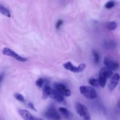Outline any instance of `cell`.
Instances as JSON below:
<instances>
[{
    "instance_id": "obj_1",
    "label": "cell",
    "mask_w": 120,
    "mask_h": 120,
    "mask_svg": "<svg viewBox=\"0 0 120 120\" xmlns=\"http://www.w3.org/2000/svg\"><path fill=\"white\" fill-rule=\"evenodd\" d=\"M79 90L81 94L88 99H94L97 96L96 90L92 87L82 86L80 87Z\"/></svg>"
},
{
    "instance_id": "obj_2",
    "label": "cell",
    "mask_w": 120,
    "mask_h": 120,
    "mask_svg": "<svg viewBox=\"0 0 120 120\" xmlns=\"http://www.w3.org/2000/svg\"><path fill=\"white\" fill-rule=\"evenodd\" d=\"M76 110L83 120H91V116L86 107L80 103L76 104Z\"/></svg>"
},
{
    "instance_id": "obj_3",
    "label": "cell",
    "mask_w": 120,
    "mask_h": 120,
    "mask_svg": "<svg viewBox=\"0 0 120 120\" xmlns=\"http://www.w3.org/2000/svg\"><path fill=\"white\" fill-rule=\"evenodd\" d=\"M63 67L66 70H69L73 73H80L82 72L86 69L85 63H81L79 65L78 67H76L72 64L70 62H68L63 64Z\"/></svg>"
},
{
    "instance_id": "obj_4",
    "label": "cell",
    "mask_w": 120,
    "mask_h": 120,
    "mask_svg": "<svg viewBox=\"0 0 120 120\" xmlns=\"http://www.w3.org/2000/svg\"><path fill=\"white\" fill-rule=\"evenodd\" d=\"M2 53L3 55H6V56H10V57H13V58L19 61V62H25L27 61V59L25 57H23L19 55L18 54L16 53V52L14 51V50H11V49L8 48H4L2 49Z\"/></svg>"
},
{
    "instance_id": "obj_5",
    "label": "cell",
    "mask_w": 120,
    "mask_h": 120,
    "mask_svg": "<svg viewBox=\"0 0 120 120\" xmlns=\"http://www.w3.org/2000/svg\"><path fill=\"white\" fill-rule=\"evenodd\" d=\"M44 116L50 120H60V114L54 108H50L44 114Z\"/></svg>"
},
{
    "instance_id": "obj_6",
    "label": "cell",
    "mask_w": 120,
    "mask_h": 120,
    "mask_svg": "<svg viewBox=\"0 0 120 120\" xmlns=\"http://www.w3.org/2000/svg\"><path fill=\"white\" fill-rule=\"evenodd\" d=\"M54 87L60 94L65 97H69L71 95V91L63 84L56 83L54 84Z\"/></svg>"
},
{
    "instance_id": "obj_7",
    "label": "cell",
    "mask_w": 120,
    "mask_h": 120,
    "mask_svg": "<svg viewBox=\"0 0 120 120\" xmlns=\"http://www.w3.org/2000/svg\"><path fill=\"white\" fill-rule=\"evenodd\" d=\"M50 98H51L52 99L55 100L56 101L58 102H62L64 101V97L62 96V94L59 93L57 90H56L55 89H52L50 88V90H49V94H48Z\"/></svg>"
},
{
    "instance_id": "obj_8",
    "label": "cell",
    "mask_w": 120,
    "mask_h": 120,
    "mask_svg": "<svg viewBox=\"0 0 120 120\" xmlns=\"http://www.w3.org/2000/svg\"><path fill=\"white\" fill-rule=\"evenodd\" d=\"M19 114L24 120H43L41 118L34 116L30 112L26 110H19Z\"/></svg>"
},
{
    "instance_id": "obj_9",
    "label": "cell",
    "mask_w": 120,
    "mask_h": 120,
    "mask_svg": "<svg viewBox=\"0 0 120 120\" xmlns=\"http://www.w3.org/2000/svg\"><path fill=\"white\" fill-rule=\"evenodd\" d=\"M112 76H113V72H112V70H111L109 68H107V67L102 68L100 69V77H101V78L107 80V79H109L112 77Z\"/></svg>"
},
{
    "instance_id": "obj_10",
    "label": "cell",
    "mask_w": 120,
    "mask_h": 120,
    "mask_svg": "<svg viewBox=\"0 0 120 120\" xmlns=\"http://www.w3.org/2000/svg\"><path fill=\"white\" fill-rule=\"evenodd\" d=\"M104 64L106 66L107 68H109L111 70H116L119 68V64L117 62L112 60L109 57H105L104 59Z\"/></svg>"
},
{
    "instance_id": "obj_11",
    "label": "cell",
    "mask_w": 120,
    "mask_h": 120,
    "mask_svg": "<svg viewBox=\"0 0 120 120\" xmlns=\"http://www.w3.org/2000/svg\"><path fill=\"white\" fill-rule=\"evenodd\" d=\"M120 80V76L118 73H116L113 75L111 77L110 82L109 84V88L110 90H112L117 87Z\"/></svg>"
},
{
    "instance_id": "obj_12",
    "label": "cell",
    "mask_w": 120,
    "mask_h": 120,
    "mask_svg": "<svg viewBox=\"0 0 120 120\" xmlns=\"http://www.w3.org/2000/svg\"><path fill=\"white\" fill-rule=\"evenodd\" d=\"M59 112H60L61 114L66 118H68V119H69V118H71V114L70 113V112H69L68 110H67L66 108L64 107H60L59 108Z\"/></svg>"
},
{
    "instance_id": "obj_13",
    "label": "cell",
    "mask_w": 120,
    "mask_h": 120,
    "mask_svg": "<svg viewBox=\"0 0 120 120\" xmlns=\"http://www.w3.org/2000/svg\"><path fill=\"white\" fill-rule=\"evenodd\" d=\"M117 26V25L116 22L114 21H111L107 23V28L109 30H113L116 29Z\"/></svg>"
},
{
    "instance_id": "obj_14",
    "label": "cell",
    "mask_w": 120,
    "mask_h": 120,
    "mask_svg": "<svg viewBox=\"0 0 120 120\" xmlns=\"http://www.w3.org/2000/svg\"><path fill=\"white\" fill-rule=\"evenodd\" d=\"M50 87L48 86H45L43 90V95H42V98L43 99L46 100L48 98V97H49L48 96V94H49V90H50Z\"/></svg>"
},
{
    "instance_id": "obj_15",
    "label": "cell",
    "mask_w": 120,
    "mask_h": 120,
    "mask_svg": "<svg viewBox=\"0 0 120 120\" xmlns=\"http://www.w3.org/2000/svg\"><path fill=\"white\" fill-rule=\"evenodd\" d=\"M89 83L92 86L95 87H98L99 86V84H98V80L95 79H90L89 81Z\"/></svg>"
},
{
    "instance_id": "obj_16",
    "label": "cell",
    "mask_w": 120,
    "mask_h": 120,
    "mask_svg": "<svg viewBox=\"0 0 120 120\" xmlns=\"http://www.w3.org/2000/svg\"><path fill=\"white\" fill-rule=\"evenodd\" d=\"M14 97H15L17 100H18L19 101L22 102V103H24L25 102L24 97H23V95H22L21 94L15 93L14 94Z\"/></svg>"
},
{
    "instance_id": "obj_17",
    "label": "cell",
    "mask_w": 120,
    "mask_h": 120,
    "mask_svg": "<svg viewBox=\"0 0 120 120\" xmlns=\"http://www.w3.org/2000/svg\"><path fill=\"white\" fill-rule=\"evenodd\" d=\"M98 84H99V86L104 88V87L105 86V84H106L107 80H105V79H104L99 77H98Z\"/></svg>"
},
{
    "instance_id": "obj_18",
    "label": "cell",
    "mask_w": 120,
    "mask_h": 120,
    "mask_svg": "<svg viewBox=\"0 0 120 120\" xmlns=\"http://www.w3.org/2000/svg\"><path fill=\"white\" fill-rule=\"evenodd\" d=\"M115 5H116V3H115L114 1H108V2L105 4V8H107V9H111V8H113V7H114Z\"/></svg>"
},
{
    "instance_id": "obj_19",
    "label": "cell",
    "mask_w": 120,
    "mask_h": 120,
    "mask_svg": "<svg viewBox=\"0 0 120 120\" xmlns=\"http://www.w3.org/2000/svg\"><path fill=\"white\" fill-rule=\"evenodd\" d=\"M93 54L94 57V62L96 64H97V63L99 62V60H100V56H99V54L95 50H93Z\"/></svg>"
},
{
    "instance_id": "obj_20",
    "label": "cell",
    "mask_w": 120,
    "mask_h": 120,
    "mask_svg": "<svg viewBox=\"0 0 120 120\" xmlns=\"http://www.w3.org/2000/svg\"><path fill=\"white\" fill-rule=\"evenodd\" d=\"M44 80L42 78H39L36 81V85L38 87L41 88L43 86V84H44Z\"/></svg>"
},
{
    "instance_id": "obj_21",
    "label": "cell",
    "mask_w": 120,
    "mask_h": 120,
    "mask_svg": "<svg viewBox=\"0 0 120 120\" xmlns=\"http://www.w3.org/2000/svg\"><path fill=\"white\" fill-rule=\"evenodd\" d=\"M63 21L62 19H59L58 21H57V22H56V28L57 29H59V28L60 27V26L62 25V24H63Z\"/></svg>"
},
{
    "instance_id": "obj_22",
    "label": "cell",
    "mask_w": 120,
    "mask_h": 120,
    "mask_svg": "<svg viewBox=\"0 0 120 120\" xmlns=\"http://www.w3.org/2000/svg\"><path fill=\"white\" fill-rule=\"evenodd\" d=\"M28 106L29 107L30 109H32V110H34V111H36V110L35 109V106H34V104H33L32 102H29V103H28Z\"/></svg>"
},
{
    "instance_id": "obj_23",
    "label": "cell",
    "mask_w": 120,
    "mask_h": 120,
    "mask_svg": "<svg viewBox=\"0 0 120 120\" xmlns=\"http://www.w3.org/2000/svg\"><path fill=\"white\" fill-rule=\"evenodd\" d=\"M106 46H105L107 47V48H112V46H113V43H112V42H106Z\"/></svg>"
},
{
    "instance_id": "obj_24",
    "label": "cell",
    "mask_w": 120,
    "mask_h": 120,
    "mask_svg": "<svg viewBox=\"0 0 120 120\" xmlns=\"http://www.w3.org/2000/svg\"><path fill=\"white\" fill-rule=\"evenodd\" d=\"M4 77V73H0V87H1V83H2V81H3Z\"/></svg>"
},
{
    "instance_id": "obj_25",
    "label": "cell",
    "mask_w": 120,
    "mask_h": 120,
    "mask_svg": "<svg viewBox=\"0 0 120 120\" xmlns=\"http://www.w3.org/2000/svg\"></svg>"
}]
</instances>
